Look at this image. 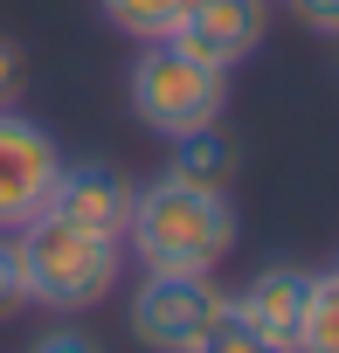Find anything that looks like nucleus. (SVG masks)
I'll list each match as a JSON object with an SVG mask.
<instances>
[{
  "label": "nucleus",
  "mask_w": 339,
  "mask_h": 353,
  "mask_svg": "<svg viewBox=\"0 0 339 353\" xmlns=\"http://www.w3.org/2000/svg\"><path fill=\"white\" fill-rule=\"evenodd\" d=\"M125 243L138 250V263L152 277H215V263L236 250V208L222 188L166 173V181L132 194Z\"/></svg>",
  "instance_id": "nucleus-1"
},
{
  "label": "nucleus",
  "mask_w": 339,
  "mask_h": 353,
  "mask_svg": "<svg viewBox=\"0 0 339 353\" xmlns=\"http://www.w3.org/2000/svg\"><path fill=\"white\" fill-rule=\"evenodd\" d=\"M14 250H21L28 305H49V312L104 305L118 270H125V243L118 236H97V229L63 222V215H35L28 229H14Z\"/></svg>",
  "instance_id": "nucleus-2"
},
{
  "label": "nucleus",
  "mask_w": 339,
  "mask_h": 353,
  "mask_svg": "<svg viewBox=\"0 0 339 353\" xmlns=\"http://www.w3.org/2000/svg\"><path fill=\"white\" fill-rule=\"evenodd\" d=\"M125 90H132L138 125L159 132V139L208 132V125H222V111H229V70L187 56L181 42H145Z\"/></svg>",
  "instance_id": "nucleus-3"
},
{
  "label": "nucleus",
  "mask_w": 339,
  "mask_h": 353,
  "mask_svg": "<svg viewBox=\"0 0 339 353\" xmlns=\"http://www.w3.org/2000/svg\"><path fill=\"white\" fill-rule=\"evenodd\" d=\"M229 298L215 291V277H152L132 298V332L145 353H194L215 325H222Z\"/></svg>",
  "instance_id": "nucleus-4"
},
{
  "label": "nucleus",
  "mask_w": 339,
  "mask_h": 353,
  "mask_svg": "<svg viewBox=\"0 0 339 353\" xmlns=\"http://www.w3.org/2000/svg\"><path fill=\"white\" fill-rule=\"evenodd\" d=\"M56 181H63L56 139L8 104V111H0V236H14V229H28L35 215H49Z\"/></svg>",
  "instance_id": "nucleus-5"
},
{
  "label": "nucleus",
  "mask_w": 339,
  "mask_h": 353,
  "mask_svg": "<svg viewBox=\"0 0 339 353\" xmlns=\"http://www.w3.org/2000/svg\"><path fill=\"white\" fill-rule=\"evenodd\" d=\"M166 42H181L215 70H236L263 49V0H187Z\"/></svg>",
  "instance_id": "nucleus-6"
},
{
  "label": "nucleus",
  "mask_w": 339,
  "mask_h": 353,
  "mask_svg": "<svg viewBox=\"0 0 339 353\" xmlns=\"http://www.w3.org/2000/svg\"><path fill=\"white\" fill-rule=\"evenodd\" d=\"M229 312H236L270 353H298V346H305V312H311V277L270 263V270H256V277L229 298Z\"/></svg>",
  "instance_id": "nucleus-7"
},
{
  "label": "nucleus",
  "mask_w": 339,
  "mask_h": 353,
  "mask_svg": "<svg viewBox=\"0 0 339 353\" xmlns=\"http://www.w3.org/2000/svg\"><path fill=\"white\" fill-rule=\"evenodd\" d=\"M132 181L118 166H97V159H83V166H70L63 159V181H56V201H49V215H63V222H83V229H97V236H118L125 243V222H132Z\"/></svg>",
  "instance_id": "nucleus-8"
},
{
  "label": "nucleus",
  "mask_w": 339,
  "mask_h": 353,
  "mask_svg": "<svg viewBox=\"0 0 339 353\" xmlns=\"http://www.w3.org/2000/svg\"><path fill=\"white\" fill-rule=\"evenodd\" d=\"M181 152H174V173L181 181H201V188H222L229 194V173H236V152H229V139L208 125V132H187V139H174Z\"/></svg>",
  "instance_id": "nucleus-9"
},
{
  "label": "nucleus",
  "mask_w": 339,
  "mask_h": 353,
  "mask_svg": "<svg viewBox=\"0 0 339 353\" xmlns=\"http://www.w3.org/2000/svg\"><path fill=\"white\" fill-rule=\"evenodd\" d=\"M97 8H104V21H111L118 35H132V42H166L187 0H97Z\"/></svg>",
  "instance_id": "nucleus-10"
},
{
  "label": "nucleus",
  "mask_w": 339,
  "mask_h": 353,
  "mask_svg": "<svg viewBox=\"0 0 339 353\" xmlns=\"http://www.w3.org/2000/svg\"><path fill=\"white\" fill-rule=\"evenodd\" d=\"M298 353H339V263L311 277V312H305V346Z\"/></svg>",
  "instance_id": "nucleus-11"
},
{
  "label": "nucleus",
  "mask_w": 339,
  "mask_h": 353,
  "mask_svg": "<svg viewBox=\"0 0 339 353\" xmlns=\"http://www.w3.org/2000/svg\"><path fill=\"white\" fill-rule=\"evenodd\" d=\"M194 353H270V346H263V339H256V332H249L236 312H222V325H215V332H208Z\"/></svg>",
  "instance_id": "nucleus-12"
},
{
  "label": "nucleus",
  "mask_w": 339,
  "mask_h": 353,
  "mask_svg": "<svg viewBox=\"0 0 339 353\" xmlns=\"http://www.w3.org/2000/svg\"><path fill=\"white\" fill-rule=\"evenodd\" d=\"M28 305V284H21V250H14V236H0V319L8 312H21Z\"/></svg>",
  "instance_id": "nucleus-13"
},
{
  "label": "nucleus",
  "mask_w": 339,
  "mask_h": 353,
  "mask_svg": "<svg viewBox=\"0 0 339 353\" xmlns=\"http://www.w3.org/2000/svg\"><path fill=\"white\" fill-rule=\"evenodd\" d=\"M21 83H28V63H21V49H14L8 35H0V111L21 97Z\"/></svg>",
  "instance_id": "nucleus-14"
},
{
  "label": "nucleus",
  "mask_w": 339,
  "mask_h": 353,
  "mask_svg": "<svg viewBox=\"0 0 339 353\" xmlns=\"http://www.w3.org/2000/svg\"><path fill=\"white\" fill-rule=\"evenodd\" d=\"M28 353H104V346H97L90 332H76V325H56V332H42Z\"/></svg>",
  "instance_id": "nucleus-15"
},
{
  "label": "nucleus",
  "mask_w": 339,
  "mask_h": 353,
  "mask_svg": "<svg viewBox=\"0 0 339 353\" xmlns=\"http://www.w3.org/2000/svg\"><path fill=\"white\" fill-rule=\"evenodd\" d=\"M291 8H298V21H305V28L339 35V0H291Z\"/></svg>",
  "instance_id": "nucleus-16"
}]
</instances>
